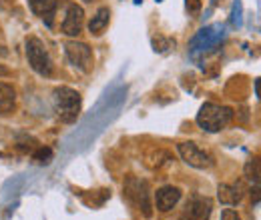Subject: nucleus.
I'll return each instance as SVG.
<instances>
[{
    "label": "nucleus",
    "instance_id": "obj_5",
    "mask_svg": "<svg viewBox=\"0 0 261 220\" xmlns=\"http://www.w3.org/2000/svg\"><path fill=\"white\" fill-rule=\"evenodd\" d=\"M65 52L68 62L74 68H79L83 72H89L93 68V50L89 48V44L79 42V40H70L65 44Z\"/></svg>",
    "mask_w": 261,
    "mask_h": 220
},
{
    "label": "nucleus",
    "instance_id": "obj_1",
    "mask_svg": "<svg viewBox=\"0 0 261 220\" xmlns=\"http://www.w3.org/2000/svg\"><path fill=\"white\" fill-rule=\"evenodd\" d=\"M233 118V110L229 106L221 104H213V102H205L199 112H197V124L203 128L205 132H219L231 122Z\"/></svg>",
    "mask_w": 261,
    "mask_h": 220
},
{
    "label": "nucleus",
    "instance_id": "obj_16",
    "mask_svg": "<svg viewBox=\"0 0 261 220\" xmlns=\"http://www.w3.org/2000/svg\"><path fill=\"white\" fill-rule=\"evenodd\" d=\"M153 46H155V50L157 52H163V50H169L171 46H175V40H165V38H155L153 40Z\"/></svg>",
    "mask_w": 261,
    "mask_h": 220
},
{
    "label": "nucleus",
    "instance_id": "obj_13",
    "mask_svg": "<svg viewBox=\"0 0 261 220\" xmlns=\"http://www.w3.org/2000/svg\"><path fill=\"white\" fill-rule=\"evenodd\" d=\"M109 20H111V10H109L107 6L98 8L97 14L93 16V20L89 22V30H91V34H95V36L102 34V30L109 26Z\"/></svg>",
    "mask_w": 261,
    "mask_h": 220
},
{
    "label": "nucleus",
    "instance_id": "obj_12",
    "mask_svg": "<svg viewBox=\"0 0 261 220\" xmlns=\"http://www.w3.org/2000/svg\"><path fill=\"white\" fill-rule=\"evenodd\" d=\"M16 106V90L6 84L0 82V114H10Z\"/></svg>",
    "mask_w": 261,
    "mask_h": 220
},
{
    "label": "nucleus",
    "instance_id": "obj_3",
    "mask_svg": "<svg viewBox=\"0 0 261 220\" xmlns=\"http://www.w3.org/2000/svg\"><path fill=\"white\" fill-rule=\"evenodd\" d=\"M125 196L129 198L147 218L153 216V204H151V192H149V184L137 176H129L125 180Z\"/></svg>",
    "mask_w": 261,
    "mask_h": 220
},
{
    "label": "nucleus",
    "instance_id": "obj_7",
    "mask_svg": "<svg viewBox=\"0 0 261 220\" xmlns=\"http://www.w3.org/2000/svg\"><path fill=\"white\" fill-rule=\"evenodd\" d=\"M177 148H179L181 158H183L189 166H193V168L205 170V168H211V166H213V158H211V154L205 152V150H201L195 142H181Z\"/></svg>",
    "mask_w": 261,
    "mask_h": 220
},
{
    "label": "nucleus",
    "instance_id": "obj_20",
    "mask_svg": "<svg viewBox=\"0 0 261 220\" xmlns=\"http://www.w3.org/2000/svg\"><path fill=\"white\" fill-rule=\"evenodd\" d=\"M87 2H91V0H87Z\"/></svg>",
    "mask_w": 261,
    "mask_h": 220
},
{
    "label": "nucleus",
    "instance_id": "obj_18",
    "mask_svg": "<svg viewBox=\"0 0 261 220\" xmlns=\"http://www.w3.org/2000/svg\"><path fill=\"white\" fill-rule=\"evenodd\" d=\"M221 220H241V218H239V214H237L235 210L225 208V210H223V214H221Z\"/></svg>",
    "mask_w": 261,
    "mask_h": 220
},
{
    "label": "nucleus",
    "instance_id": "obj_4",
    "mask_svg": "<svg viewBox=\"0 0 261 220\" xmlns=\"http://www.w3.org/2000/svg\"><path fill=\"white\" fill-rule=\"evenodd\" d=\"M27 58L34 72H38L40 76H50L53 74V60L48 56L46 46L42 44L40 38L31 36L27 40Z\"/></svg>",
    "mask_w": 261,
    "mask_h": 220
},
{
    "label": "nucleus",
    "instance_id": "obj_2",
    "mask_svg": "<svg viewBox=\"0 0 261 220\" xmlns=\"http://www.w3.org/2000/svg\"><path fill=\"white\" fill-rule=\"evenodd\" d=\"M53 102H55V112L61 118V122H74L81 114V95L68 86H59L53 92Z\"/></svg>",
    "mask_w": 261,
    "mask_h": 220
},
{
    "label": "nucleus",
    "instance_id": "obj_19",
    "mask_svg": "<svg viewBox=\"0 0 261 220\" xmlns=\"http://www.w3.org/2000/svg\"><path fill=\"white\" fill-rule=\"evenodd\" d=\"M8 74H10V72H8L6 68H2V66H0V76H8Z\"/></svg>",
    "mask_w": 261,
    "mask_h": 220
},
{
    "label": "nucleus",
    "instance_id": "obj_8",
    "mask_svg": "<svg viewBox=\"0 0 261 220\" xmlns=\"http://www.w3.org/2000/svg\"><path fill=\"white\" fill-rule=\"evenodd\" d=\"M83 24H85V12L81 6L76 4H68L66 6V16L63 20V32L66 36H79L83 30Z\"/></svg>",
    "mask_w": 261,
    "mask_h": 220
},
{
    "label": "nucleus",
    "instance_id": "obj_15",
    "mask_svg": "<svg viewBox=\"0 0 261 220\" xmlns=\"http://www.w3.org/2000/svg\"><path fill=\"white\" fill-rule=\"evenodd\" d=\"M33 160L40 162V164H48V162L53 160V150H50V148L40 146V148H36V152L33 154Z\"/></svg>",
    "mask_w": 261,
    "mask_h": 220
},
{
    "label": "nucleus",
    "instance_id": "obj_14",
    "mask_svg": "<svg viewBox=\"0 0 261 220\" xmlns=\"http://www.w3.org/2000/svg\"><path fill=\"white\" fill-rule=\"evenodd\" d=\"M245 178L255 186L259 184V158H251L245 164Z\"/></svg>",
    "mask_w": 261,
    "mask_h": 220
},
{
    "label": "nucleus",
    "instance_id": "obj_10",
    "mask_svg": "<svg viewBox=\"0 0 261 220\" xmlns=\"http://www.w3.org/2000/svg\"><path fill=\"white\" fill-rule=\"evenodd\" d=\"M29 6L38 18L44 20L46 26L53 24V16L59 8V0H29Z\"/></svg>",
    "mask_w": 261,
    "mask_h": 220
},
{
    "label": "nucleus",
    "instance_id": "obj_11",
    "mask_svg": "<svg viewBox=\"0 0 261 220\" xmlns=\"http://www.w3.org/2000/svg\"><path fill=\"white\" fill-rule=\"evenodd\" d=\"M243 192H245V190H243V184H241V182H235V184H219L217 196H219V200H221L223 204L235 206V204L241 202Z\"/></svg>",
    "mask_w": 261,
    "mask_h": 220
},
{
    "label": "nucleus",
    "instance_id": "obj_9",
    "mask_svg": "<svg viewBox=\"0 0 261 220\" xmlns=\"http://www.w3.org/2000/svg\"><path fill=\"white\" fill-rule=\"evenodd\" d=\"M179 200H181V190L177 186H163V188H159L155 192V206L161 212L171 210Z\"/></svg>",
    "mask_w": 261,
    "mask_h": 220
},
{
    "label": "nucleus",
    "instance_id": "obj_6",
    "mask_svg": "<svg viewBox=\"0 0 261 220\" xmlns=\"http://www.w3.org/2000/svg\"><path fill=\"white\" fill-rule=\"evenodd\" d=\"M211 212H213V200L209 196L191 194L183 208L181 220H209Z\"/></svg>",
    "mask_w": 261,
    "mask_h": 220
},
{
    "label": "nucleus",
    "instance_id": "obj_17",
    "mask_svg": "<svg viewBox=\"0 0 261 220\" xmlns=\"http://www.w3.org/2000/svg\"><path fill=\"white\" fill-rule=\"evenodd\" d=\"M201 6H203V0H187V10L191 16H197L201 12Z\"/></svg>",
    "mask_w": 261,
    "mask_h": 220
}]
</instances>
